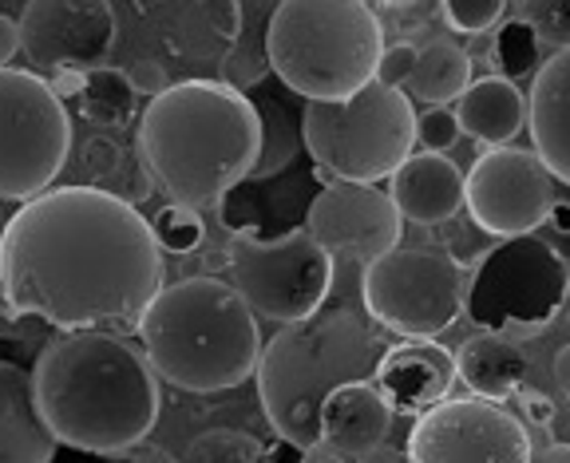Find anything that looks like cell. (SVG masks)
<instances>
[{"label": "cell", "instance_id": "6da1fadb", "mask_svg": "<svg viewBox=\"0 0 570 463\" xmlns=\"http://www.w3.org/2000/svg\"><path fill=\"white\" fill-rule=\"evenodd\" d=\"M151 218L104 187H52L0 230V289L60 333H124L167 282Z\"/></svg>", "mask_w": 570, "mask_h": 463}, {"label": "cell", "instance_id": "7a4b0ae2", "mask_svg": "<svg viewBox=\"0 0 570 463\" xmlns=\"http://www.w3.org/2000/svg\"><path fill=\"white\" fill-rule=\"evenodd\" d=\"M36 408L56 444L91 455H127L151 436L163 388L142 348L119 333H60L32 368Z\"/></svg>", "mask_w": 570, "mask_h": 463}, {"label": "cell", "instance_id": "3957f363", "mask_svg": "<svg viewBox=\"0 0 570 463\" xmlns=\"http://www.w3.org/2000/svg\"><path fill=\"white\" fill-rule=\"evenodd\" d=\"M262 159V116L246 91L214 76L170 83L142 107L139 162L151 187L203 214L223 206Z\"/></svg>", "mask_w": 570, "mask_h": 463}, {"label": "cell", "instance_id": "277c9868", "mask_svg": "<svg viewBox=\"0 0 570 463\" xmlns=\"http://www.w3.org/2000/svg\"><path fill=\"white\" fill-rule=\"evenodd\" d=\"M389 353V337L353 305L317 309L297 325H282L258 361V401L285 447L321 444V408L337 388L365 384Z\"/></svg>", "mask_w": 570, "mask_h": 463}, {"label": "cell", "instance_id": "5b68a950", "mask_svg": "<svg viewBox=\"0 0 570 463\" xmlns=\"http://www.w3.org/2000/svg\"><path fill=\"white\" fill-rule=\"evenodd\" d=\"M135 333L159 381L203 396L246 384L266 348L249 305L210 274L163 285Z\"/></svg>", "mask_w": 570, "mask_h": 463}, {"label": "cell", "instance_id": "8992f818", "mask_svg": "<svg viewBox=\"0 0 570 463\" xmlns=\"http://www.w3.org/2000/svg\"><path fill=\"white\" fill-rule=\"evenodd\" d=\"M384 20L365 0H285L269 9V71L305 104H348L376 83Z\"/></svg>", "mask_w": 570, "mask_h": 463}, {"label": "cell", "instance_id": "52a82bcc", "mask_svg": "<svg viewBox=\"0 0 570 463\" xmlns=\"http://www.w3.org/2000/svg\"><path fill=\"white\" fill-rule=\"evenodd\" d=\"M416 119L404 91L368 83L348 104H305L302 142L333 183L373 187L416 155Z\"/></svg>", "mask_w": 570, "mask_h": 463}, {"label": "cell", "instance_id": "ba28073f", "mask_svg": "<svg viewBox=\"0 0 570 463\" xmlns=\"http://www.w3.org/2000/svg\"><path fill=\"white\" fill-rule=\"evenodd\" d=\"M226 285L249 305L254 317L282 325L325 309L333 289V258L305 230L282 238H262L258 230H238L226 246Z\"/></svg>", "mask_w": 570, "mask_h": 463}, {"label": "cell", "instance_id": "9c48e42d", "mask_svg": "<svg viewBox=\"0 0 570 463\" xmlns=\"http://www.w3.org/2000/svg\"><path fill=\"white\" fill-rule=\"evenodd\" d=\"M71 155V119L52 83L0 68V203L48 195Z\"/></svg>", "mask_w": 570, "mask_h": 463}, {"label": "cell", "instance_id": "30bf717a", "mask_svg": "<svg viewBox=\"0 0 570 463\" xmlns=\"http://www.w3.org/2000/svg\"><path fill=\"white\" fill-rule=\"evenodd\" d=\"M570 269L554 246L539 238H508L483 254L463 309L488 333L547 329L567 305Z\"/></svg>", "mask_w": 570, "mask_h": 463}, {"label": "cell", "instance_id": "8fae6325", "mask_svg": "<svg viewBox=\"0 0 570 463\" xmlns=\"http://www.w3.org/2000/svg\"><path fill=\"white\" fill-rule=\"evenodd\" d=\"M365 313L404 341H436L463 313L468 277L440 246H396L361 277Z\"/></svg>", "mask_w": 570, "mask_h": 463}, {"label": "cell", "instance_id": "7c38bea8", "mask_svg": "<svg viewBox=\"0 0 570 463\" xmlns=\"http://www.w3.org/2000/svg\"><path fill=\"white\" fill-rule=\"evenodd\" d=\"M559 183L523 147H488L463 175V210L488 238H531L559 203Z\"/></svg>", "mask_w": 570, "mask_h": 463}, {"label": "cell", "instance_id": "4fadbf2b", "mask_svg": "<svg viewBox=\"0 0 570 463\" xmlns=\"http://www.w3.org/2000/svg\"><path fill=\"white\" fill-rule=\"evenodd\" d=\"M404 455L409 463H531L534 444L511 408L463 396L416 416Z\"/></svg>", "mask_w": 570, "mask_h": 463}, {"label": "cell", "instance_id": "5bb4252c", "mask_svg": "<svg viewBox=\"0 0 570 463\" xmlns=\"http://www.w3.org/2000/svg\"><path fill=\"white\" fill-rule=\"evenodd\" d=\"M305 234L330 258H345L356 266H373L384 254L401 246L404 218L392 206L389 190L330 183L305 210Z\"/></svg>", "mask_w": 570, "mask_h": 463}, {"label": "cell", "instance_id": "9a60e30c", "mask_svg": "<svg viewBox=\"0 0 570 463\" xmlns=\"http://www.w3.org/2000/svg\"><path fill=\"white\" fill-rule=\"evenodd\" d=\"M20 52L40 68L68 71L99 68L116 45V9L104 0H32L17 17Z\"/></svg>", "mask_w": 570, "mask_h": 463}, {"label": "cell", "instance_id": "2e32d148", "mask_svg": "<svg viewBox=\"0 0 570 463\" xmlns=\"http://www.w3.org/2000/svg\"><path fill=\"white\" fill-rule=\"evenodd\" d=\"M142 17L159 20V48L178 63L195 68H223L226 56L242 40V17L246 9L234 0L218 4H147Z\"/></svg>", "mask_w": 570, "mask_h": 463}, {"label": "cell", "instance_id": "e0dca14e", "mask_svg": "<svg viewBox=\"0 0 570 463\" xmlns=\"http://www.w3.org/2000/svg\"><path fill=\"white\" fill-rule=\"evenodd\" d=\"M455 381H460L455 376V353L436 345V341L389 345V353H384L373 376V384L392 404V412H409V416H424L428 408L444 404Z\"/></svg>", "mask_w": 570, "mask_h": 463}, {"label": "cell", "instance_id": "ac0fdd59", "mask_svg": "<svg viewBox=\"0 0 570 463\" xmlns=\"http://www.w3.org/2000/svg\"><path fill=\"white\" fill-rule=\"evenodd\" d=\"M527 131L554 183L570 187V48L554 52L534 71L527 91Z\"/></svg>", "mask_w": 570, "mask_h": 463}, {"label": "cell", "instance_id": "d6986e66", "mask_svg": "<svg viewBox=\"0 0 570 463\" xmlns=\"http://www.w3.org/2000/svg\"><path fill=\"white\" fill-rule=\"evenodd\" d=\"M389 198L416 226H448L463 210V170L448 155H412L392 175Z\"/></svg>", "mask_w": 570, "mask_h": 463}, {"label": "cell", "instance_id": "ffe728a7", "mask_svg": "<svg viewBox=\"0 0 570 463\" xmlns=\"http://www.w3.org/2000/svg\"><path fill=\"white\" fill-rule=\"evenodd\" d=\"M392 404L381 396L373 381L337 388L321 408V444H330L345 460H361L373 447H381L392 432Z\"/></svg>", "mask_w": 570, "mask_h": 463}, {"label": "cell", "instance_id": "44dd1931", "mask_svg": "<svg viewBox=\"0 0 570 463\" xmlns=\"http://www.w3.org/2000/svg\"><path fill=\"white\" fill-rule=\"evenodd\" d=\"M56 436L36 408L32 373L0 361V463H52Z\"/></svg>", "mask_w": 570, "mask_h": 463}, {"label": "cell", "instance_id": "7402d4cb", "mask_svg": "<svg viewBox=\"0 0 570 463\" xmlns=\"http://www.w3.org/2000/svg\"><path fill=\"white\" fill-rule=\"evenodd\" d=\"M455 376L472 396L491 404L511 401L527 384V356L508 333H472L455 353Z\"/></svg>", "mask_w": 570, "mask_h": 463}, {"label": "cell", "instance_id": "603a6c76", "mask_svg": "<svg viewBox=\"0 0 570 463\" xmlns=\"http://www.w3.org/2000/svg\"><path fill=\"white\" fill-rule=\"evenodd\" d=\"M455 124L475 142L511 147V139L527 127V96L511 80L483 76V80H472V88L455 104Z\"/></svg>", "mask_w": 570, "mask_h": 463}, {"label": "cell", "instance_id": "cb8c5ba5", "mask_svg": "<svg viewBox=\"0 0 570 463\" xmlns=\"http://www.w3.org/2000/svg\"><path fill=\"white\" fill-rule=\"evenodd\" d=\"M472 60L460 45L452 40H428L416 52V68H412L409 83H404V96L424 104L428 111L448 104H460L463 91L472 88Z\"/></svg>", "mask_w": 570, "mask_h": 463}, {"label": "cell", "instance_id": "d4e9b609", "mask_svg": "<svg viewBox=\"0 0 570 463\" xmlns=\"http://www.w3.org/2000/svg\"><path fill=\"white\" fill-rule=\"evenodd\" d=\"M135 88L127 80L124 68H91L83 71L80 91H76V104H80L83 119L88 124H104V127H116L124 124L127 116L135 111Z\"/></svg>", "mask_w": 570, "mask_h": 463}, {"label": "cell", "instance_id": "484cf974", "mask_svg": "<svg viewBox=\"0 0 570 463\" xmlns=\"http://www.w3.org/2000/svg\"><path fill=\"white\" fill-rule=\"evenodd\" d=\"M254 107H258L262 116V159L258 167H254V183H266V178H274L277 170H285L289 162L297 159V151H302V119H289V111H285V104H277V99H266L258 96L254 99Z\"/></svg>", "mask_w": 570, "mask_h": 463}, {"label": "cell", "instance_id": "4316f807", "mask_svg": "<svg viewBox=\"0 0 570 463\" xmlns=\"http://www.w3.org/2000/svg\"><path fill=\"white\" fill-rule=\"evenodd\" d=\"M539 68V40H534L531 24L519 17L503 20L491 40V76L515 83L519 76H531Z\"/></svg>", "mask_w": 570, "mask_h": 463}, {"label": "cell", "instance_id": "83f0119b", "mask_svg": "<svg viewBox=\"0 0 570 463\" xmlns=\"http://www.w3.org/2000/svg\"><path fill=\"white\" fill-rule=\"evenodd\" d=\"M151 230L163 254H178V258L198 254V246H203V238H206L203 214L187 210V206H170V203L151 218Z\"/></svg>", "mask_w": 570, "mask_h": 463}, {"label": "cell", "instance_id": "f1b7e54d", "mask_svg": "<svg viewBox=\"0 0 570 463\" xmlns=\"http://www.w3.org/2000/svg\"><path fill=\"white\" fill-rule=\"evenodd\" d=\"M183 463H262V444L234 427H214L190 444Z\"/></svg>", "mask_w": 570, "mask_h": 463}, {"label": "cell", "instance_id": "f546056e", "mask_svg": "<svg viewBox=\"0 0 570 463\" xmlns=\"http://www.w3.org/2000/svg\"><path fill=\"white\" fill-rule=\"evenodd\" d=\"M440 17L452 32L460 36H488L491 28L503 24L508 17V4H499V0H444L440 4Z\"/></svg>", "mask_w": 570, "mask_h": 463}, {"label": "cell", "instance_id": "4dcf8cb0", "mask_svg": "<svg viewBox=\"0 0 570 463\" xmlns=\"http://www.w3.org/2000/svg\"><path fill=\"white\" fill-rule=\"evenodd\" d=\"M519 20L531 24L539 45H551L554 52L570 48V4H527Z\"/></svg>", "mask_w": 570, "mask_h": 463}, {"label": "cell", "instance_id": "1f68e13d", "mask_svg": "<svg viewBox=\"0 0 570 463\" xmlns=\"http://www.w3.org/2000/svg\"><path fill=\"white\" fill-rule=\"evenodd\" d=\"M460 124H455L452 107H436V111H424L416 119V147H424V155H444L460 142Z\"/></svg>", "mask_w": 570, "mask_h": 463}, {"label": "cell", "instance_id": "d6a6232c", "mask_svg": "<svg viewBox=\"0 0 570 463\" xmlns=\"http://www.w3.org/2000/svg\"><path fill=\"white\" fill-rule=\"evenodd\" d=\"M480 226L472 223V218H452V223L444 226V254L455 262L460 269H468V266H475V258L483 262V254H488L491 246H483L480 242Z\"/></svg>", "mask_w": 570, "mask_h": 463}, {"label": "cell", "instance_id": "836d02e7", "mask_svg": "<svg viewBox=\"0 0 570 463\" xmlns=\"http://www.w3.org/2000/svg\"><path fill=\"white\" fill-rule=\"evenodd\" d=\"M416 52H420V48H412L409 40H401V45H389V48H384L381 71H376V83L404 91V83H409L412 68H416Z\"/></svg>", "mask_w": 570, "mask_h": 463}, {"label": "cell", "instance_id": "e575fe53", "mask_svg": "<svg viewBox=\"0 0 570 463\" xmlns=\"http://www.w3.org/2000/svg\"><path fill=\"white\" fill-rule=\"evenodd\" d=\"M127 80H131L135 96H147V104L170 88L167 63H159V60H139L135 68H127Z\"/></svg>", "mask_w": 570, "mask_h": 463}, {"label": "cell", "instance_id": "d590c367", "mask_svg": "<svg viewBox=\"0 0 570 463\" xmlns=\"http://www.w3.org/2000/svg\"><path fill=\"white\" fill-rule=\"evenodd\" d=\"M83 155H88V170H96V178H107L111 170L119 167V147L107 139H91L88 147H83Z\"/></svg>", "mask_w": 570, "mask_h": 463}, {"label": "cell", "instance_id": "8d00e7d4", "mask_svg": "<svg viewBox=\"0 0 570 463\" xmlns=\"http://www.w3.org/2000/svg\"><path fill=\"white\" fill-rule=\"evenodd\" d=\"M519 401H523V412H527V420L531 424H551L554 420V404H551V396H543V392H534V388H519L515 392Z\"/></svg>", "mask_w": 570, "mask_h": 463}, {"label": "cell", "instance_id": "74e56055", "mask_svg": "<svg viewBox=\"0 0 570 463\" xmlns=\"http://www.w3.org/2000/svg\"><path fill=\"white\" fill-rule=\"evenodd\" d=\"M20 52V28L17 20H9L0 12V68H9V60Z\"/></svg>", "mask_w": 570, "mask_h": 463}, {"label": "cell", "instance_id": "f35d334b", "mask_svg": "<svg viewBox=\"0 0 570 463\" xmlns=\"http://www.w3.org/2000/svg\"><path fill=\"white\" fill-rule=\"evenodd\" d=\"M127 463H178L175 455H167L163 447H151V444H139L135 452H127Z\"/></svg>", "mask_w": 570, "mask_h": 463}, {"label": "cell", "instance_id": "ab89813d", "mask_svg": "<svg viewBox=\"0 0 570 463\" xmlns=\"http://www.w3.org/2000/svg\"><path fill=\"white\" fill-rule=\"evenodd\" d=\"M297 463H348V460L341 452H333L330 444H317V447H309V452H302Z\"/></svg>", "mask_w": 570, "mask_h": 463}, {"label": "cell", "instance_id": "60d3db41", "mask_svg": "<svg viewBox=\"0 0 570 463\" xmlns=\"http://www.w3.org/2000/svg\"><path fill=\"white\" fill-rule=\"evenodd\" d=\"M356 463H409V455L396 452V447H389V444H381V447H373L368 455H361Z\"/></svg>", "mask_w": 570, "mask_h": 463}, {"label": "cell", "instance_id": "b9f144b4", "mask_svg": "<svg viewBox=\"0 0 570 463\" xmlns=\"http://www.w3.org/2000/svg\"><path fill=\"white\" fill-rule=\"evenodd\" d=\"M554 381H559V388L570 396V345H562L559 353H554Z\"/></svg>", "mask_w": 570, "mask_h": 463}, {"label": "cell", "instance_id": "7bdbcfd3", "mask_svg": "<svg viewBox=\"0 0 570 463\" xmlns=\"http://www.w3.org/2000/svg\"><path fill=\"white\" fill-rule=\"evenodd\" d=\"M531 463H570V444H551L543 452H534Z\"/></svg>", "mask_w": 570, "mask_h": 463}, {"label": "cell", "instance_id": "ee69618b", "mask_svg": "<svg viewBox=\"0 0 570 463\" xmlns=\"http://www.w3.org/2000/svg\"><path fill=\"white\" fill-rule=\"evenodd\" d=\"M9 321H17V309H12L9 297H4V289H0V325H9Z\"/></svg>", "mask_w": 570, "mask_h": 463}, {"label": "cell", "instance_id": "f6af8a7d", "mask_svg": "<svg viewBox=\"0 0 570 463\" xmlns=\"http://www.w3.org/2000/svg\"><path fill=\"white\" fill-rule=\"evenodd\" d=\"M567 294H570V285H567Z\"/></svg>", "mask_w": 570, "mask_h": 463}]
</instances>
